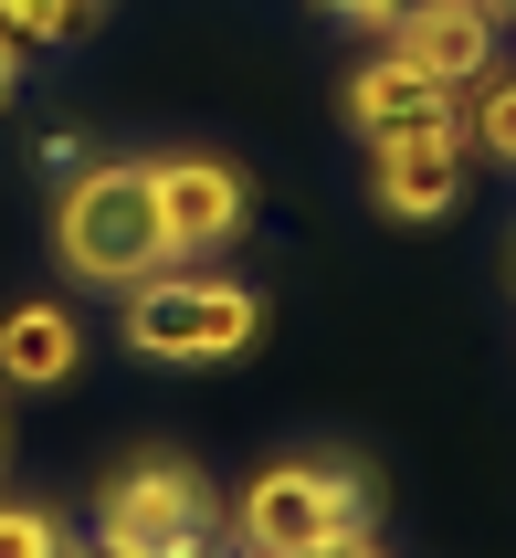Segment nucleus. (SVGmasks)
<instances>
[{
	"label": "nucleus",
	"mask_w": 516,
	"mask_h": 558,
	"mask_svg": "<svg viewBox=\"0 0 516 558\" xmlns=\"http://www.w3.org/2000/svg\"><path fill=\"white\" fill-rule=\"evenodd\" d=\"M53 243L85 284H137L148 264H169V232H158V180L137 158H95L85 180L63 190Z\"/></svg>",
	"instance_id": "nucleus-1"
},
{
	"label": "nucleus",
	"mask_w": 516,
	"mask_h": 558,
	"mask_svg": "<svg viewBox=\"0 0 516 558\" xmlns=\"http://www.w3.org/2000/svg\"><path fill=\"white\" fill-rule=\"evenodd\" d=\"M264 338V295L243 284H201V275H137L127 284V348L137 359H243Z\"/></svg>",
	"instance_id": "nucleus-2"
},
{
	"label": "nucleus",
	"mask_w": 516,
	"mask_h": 558,
	"mask_svg": "<svg viewBox=\"0 0 516 558\" xmlns=\"http://www.w3.org/2000/svg\"><path fill=\"white\" fill-rule=\"evenodd\" d=\"M243 548L253 558H305V548H337L359 537V474L348 464H274L264 485L243 496Z\"/></svg>",
	"instance_id": "nucleus-3"
},
{
	"label": "nucleus",
	"mask_w": 516,
	"mask_h": 558,
	"mask_svg": "<svg viewBox=\"0 0 516 558\" xmlns=\"http://www.w3.org/2000/svg\"><path fill=\"white\" fill-rule=\"evenodd\" d=\"M106 558H169V548H201L212 537V496L190 464H137L106 485Z\"/></svg>",
	"instance_id": "nucleus-4"
},
{
	"label": "nucleus",
	"mask_w": 516,
	"mask_h": 558,
	"mask_svg": "<svg viewBox=\"0 0 516 558\" xmlns=\"http://www.w3.org/2000/svg\"><path fill=\"white\" fill-rule=\"evenodd\" d=\"M369 190H380V211H400V221H443L454 190H464V117L369 137Z\"/></svg>",
	"instance_id": "nucleus-5"
},
{
	"label": "nucleus",
	"mask_w": 516,
	"mask_h": 558,
	"mask_svg": "<svg viewBox=\"0 0 516 558\" xmlns=\"http://www.w3.org/2000/svg\"><path fill=\"white\" fill-rule=\"evenodd\" d=\"M158 232H169V253H212L243 232V180L221 169V158H158Z\"/></svg>",
	"instance_id": "nucleus-6"
},
{
	"label": "nucleus",
	"mask_w": 516,
	"mask_h": 558,
	"mask_svg": "<svg viewBox=\"0 0 516 558\" xmlns=\"http://www.w3.org/2000/svg\"><path fill=\"white\" fill-rule=\"evenodd\" d=\"M391 53H400V63H422L443 95H464L475 74H485V53H495V22L475 11V0H443V11H422V22H400V32H391Z\"/></svg>",
	"instance_id": "nucleus-7"
},
{
	"label": "nucleus",
	"mask_w": 516,
	"mask_h": 558,
	"mask_svg": "<svg viewBox=\"0 0 516 558\" xmlns=\"http://www.w3.org/2000/svg\"><path fill=\"white\" fill-rule=\"evenodd\" d=\"M348 117H359L369 137H400V126H432V117H454V95L432 85L422 63H400V53H391V63H369L359 85H348Z\"/></svg>",
	"instance_id": "nucleus-8"
},
{
	"label": "nucleus",
	"mask_w": 516,
	"mask_h": 558,
	"mask_svg": "<svg viewBox=\"0 0 516 558\" xmlns=\"http://www.w3.org/2000/svg\"><path fill=\"white\" fill-rule=\"evenodd\" d=\"M74 316L63 306H11L0 316V379H22V390H53L63 369H74Z\"/></svg>",
	"instance_id": "nucleus-9"
},
{
	"label": "nucleus",
	"mask_w": 516,
	"mask_h": 558,
	"mask_svg": "<svg viewBox=\"0 0 516 558\" xmlns=\"http://www.w3.org/2000/svg\"><path fill=\"white\" fill-rule=\"evenodd\" d=\"M0 32L11 43H74V32H95V0H0Z\"/></svg>",
	"instance_id": "nucleus-10"
},
{
	"label": "nucleus",
	"mask_w": 516,
	"mask_h": 558,
	"mask_svg": "<svg viewBox=\"0 0 516 558\" xmlns=\"http://www.w3.org/2000/svg\"><path fill=\"white\" fill-rule=\"evenodd\" d=\"M0 558H63V527L43 506H0Z\"/></svg>",
	"instance_id": "nucleus-11"
},
{
	"label": "nucleus",
	"mask_w": 516,
	"mask_h": 558,
	"mask_svg": "<svg viewBox=\"0 0 516 558\" xmlns=\"http://www.w3.org/2000/svg\"><path fill=\"white\" fill-rule=\"evenodd\" d=\"M475 148L516 169V85H485V106H475Z\"/></svg>",
	"instance_id": "nucleus-12"
},
{
	"label": "nucleus",
	"mask_w": 516,
	"mask_h": 558,
	"mask_svg": "<svg viewBox=\"0 0 516 558\" xmlns=\"http://www.w3.org/2000/svg\"><path fill=\"white\" fill-rule=\"evenodd\" d=\"M422 11H443V0H380V32H400V22H422Z\"/></svg>",
	"instance_id": "nucleus-13"
},
{
	"label": "nucleus",
	"mask_w": 516,
	"mask_h": 558,
	"mask_svg": "<svg viewBox=\"0 0 516 558\" xmlns=\"http://www.w3.org/2000/svg\"><path fill=\"white\" fill-rule=\"evenodd\" d=\"M305 558H380L369 537H337V548H305Z\"/></svg>",
	"instance_id": "nucleus-14"
},
{
	"label": "nucleus",
	"mask_w": 516,
	"mask_h": 558,
	"mask_svg": "<svg viewBox=\"0 0 516 558\" xmlns=\"http://www.w3.org/2000/svg\"><path fill=\"white\" fill-rule=\"evenodd\" d=\"M337 11H348V22H380V0H337Z\"/></svg>",
	"instance_id": "nucleus-15"
},
{
	"label": "nucleus",
	"mask_w": 516,
	"mask_h": 558,
	"mask_svg": "<svg viewBox=\"0 0 516 558\" xmlns=\"http://www.w3.org/2000/svg\"><path fill=\"white\" fill-rule=\"evenodd\" d=\"M0 95H11V32H0Z\"/></svg>",
	"instance_id": "nucleus-16"
},
{
	"label": "nucleus",
	"mask_w": 516,
	"mask_h": 558,
	"mask_svg": "<svg viewBox=\"0 0 516 558\" xmlns=\"http://www.w3.org/2000/svg\"><path fill=\"white\" fill-rule=\"evenodd\" d=\"M169 558H201V548H169Z\"/></svg>",
	"instance_id": "nucleus-17"
},
{
	"label": "nucleus",
	"mask_w": 516,
	"mask_h": 558,
	"mask_svg": "<svg viewBox=\"0 0 516 558\" xmlns=\"http://www.w3.org/2000/svg\"><path fill=\"white\" fill-rule=\"evenodd\" d=\"M475 11H485V0H475Z\"/></svg>",
	"instance_id": "nucleus-18"
},
{
	"label": "nucleus",
	"mask_w": 516,
	"mask_h": 558,
	"mask_svg": "<svg viewBox=\"0 0 516 558\" xmlns=\"http://www.w3.org/2000/svg\"><path fill=\"white\" fill-rule=\"evenodd\" d=\"M0 442H11V433H0Z\"/></svg>",
	"instance_id": "nucleus-19"
}]
</instances>
